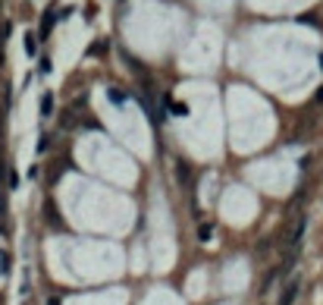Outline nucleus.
<instances>
[{"label":"nucleus","mask_w":323,"mask_h":305,"mask_svg":"<svg viewBox=\"0 0 323 305\" xmlns=\"http://www.w3.org/2000/svg\"><path fill=\"white\" fill-rule=\"evenodd\" d=\"M298 290H301L298 277H295V280H289V283L283 286V296H279V305H292V302H295V296H298Z\"/></svg>","instance_id":"obj_1"},{"label":"nucleus","mask_w":323,"mask_h":305,"mask_svg":"<svg viewBox=\"0 0 323 305\" xmlns=\"http://www.w3.org/2000/svg\"><path fill=\"white\" fill-rule=\"evenodd\" d=\"M54 22H57V10H47V13H44V19H41V29H38V32H41V38H47V35H50Z\"/></svg>","instance_id":"obj_2"},{"label":"nucleus","mask_w":323,"mask_h":305,"mask_svg":"<svg viewBox=\"0 0 323 305\" xmlns=\"http://www.w3.org/2000/svg\"><path fill=\"white\" fill-rule=\"evenodd\" d=\"M176 180H179V183L185 186V189L192 186V170H189V164H182V160L176 164Z\"/></svg>","instance_id":"obj_3"},{"label":"nucleus","mask_w":323,"mask_h":305,"mask_svg":"<svg viewBox=\"0 0 323 305\" xmlns=\"http://www.w3.org/2000/svg\"><path fill=\"white\" fill-rule=\"evenodd\" d=\"M41 116H54V95L41 98Z\"/></svg>","instance_id":"obj_4"},{"label":"nucleus","mask_w":323,"mask_h":305,"mask_svg":"<svg viewBox=\"0 0 323 305\" xmlns=\"http://www.w3.org/2000/svg\"><path fill=\"white\" fill-rule=\"evenodd\" d=\"M210 236H214V227H210V224H201V227H198V239H201V242H210Z\"/></svg>","instance_id":"obj_5"},{"label":"nucleus","mask_w":323,"mask_h":305,"mask_svg":"<svg viewBox=\"0 0 323 305\" xmlns=\"http://www.w3.org/2000/svg\"><path fill=\"white\" fill-rule=\"evenodd\" d=\"M25 50H29V57L38 54V41H35V35H25Z\"/></svg>","instance_id":"obj_6"},{"label":"nucleus","mask_w":323,"mask_h":305,"mask_svg":"<svg viewBox=\"0 0 323 305\" xmlns=\"http://www.w3.org/2000/svg\"><path fill=\"white\" fill-rule=\"evenodd\" d=\"M107 98L113 101V104H123V101H126V95H123L120 88H107Z\"/></svg>","instance_id":"obj_7"},{"label":"nucleus","mask_w":323,"mask_h":305,"mask_svg":"<svg viewBox=\"0 0 323 305\" xmlns=\"http://www.w3.org/2000/svg\"><path fill=\"white\" fill-rule=\"evenodd\" d=\"M169 107H173V114H176V116H185V114H189V107H185L182 101H176V104H169Z\"/></svg>","instance_id":"obj_8"},{"label":"nucleus","mask_w":323,"mask_h":305,"mask_svg":"<svg viewBox=\"0 0 323 305\" xmlns=\"http://www.w3.org/2000/svg\"><path fill=\"white\" fill-rule=\"evenodd\" d=\"M10 38V22H0V44Z\"/></svg>","instance_id":"obj_9"},{"label":"nucleus","mask_w":323,"mask_h":305,"mask_svg":"<svg viewBox=\"0 0 323 305\" xmlns=\"http://www.w3.org/2000/svg\"><path fill=\"white\" fill-rule=\"evenodd\" d=\"M38 73H44V76L50 73V60H47V57H44V60H41V63H38Z\"/></svg>","instance_id":"obj_10"},{"label":"nucleus","mask_w":323,"mask_h":305,"mask_svg":"<svg viewBox=\"0 0 323 305\" xmlns=\"http://www.w3.org/2000/svg\"><path fill=\"white\" fill-rule=\"evenodd\" d=\"M47 148H50V139H47V135H44V139H41V142H38V151H47Z\"/></svg>","instance_id":"obj_11"},{"label":"nucleus","mask_w":323,"mask_h":305,"mask_svg":"<svg viewBox=\"0 0 323 305\" xmlns=\"http://www.w3.org/2000/svg\"><path fill=\"white\" fill-rule=\"evenodd\" d=\"M47 305H60V299H47Z\"/></svg>","instance_id":"obj_12"},{"label":"nucleus","mask_w":323,"mask_h":305,"mask_svg":"<svg viewBox=\"0 0 323 305\" xmlns=\"http://www.w3.org/2000/svg\"><path fill=\"white\" fill-rule=\"evenodd\" d=\"M0 63H3V57H0Z\"/></svg>","instance_id":"obj_13"}]
</instances>
